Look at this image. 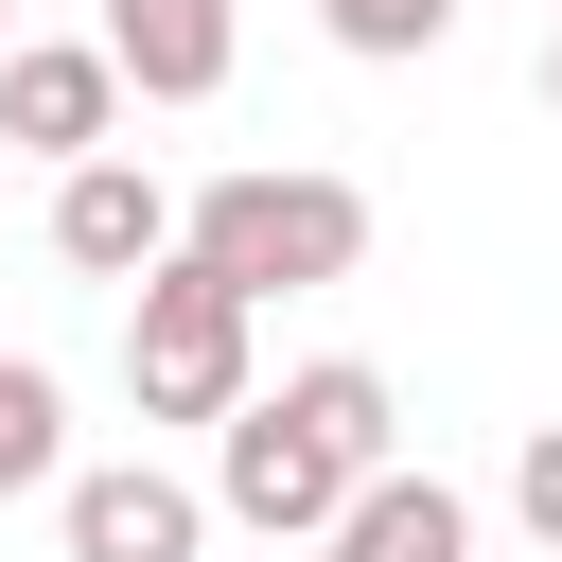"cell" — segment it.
<instances>
[{
    "mask_svg": "<svg viewBox=\"0 0 562 562\" xmlns=\"http://www.w3.org/2000/svg\"><path fill=\"white\" fill-rule=\"evenodd\" d=\"M211 439H228V457H211V509L263 527V544H316V527L386 474V369H369V351H316L299 386H246Z\"/></svg>",
    "mask_w": 562,
    "mask_h": 562,
    "instance_id": "cell-1",
    "label": "cell"
},
{
    "mask_svg": "<svg viewBox=\"0 0 562 562\" xmlns=\"http://www.w3.org/2000/svg\"><path fill=\"white\" fill-rule=\"evenodd\" d=\"M176 263H211L246 316H263V299H316V281L369 263V193L316 176V158H246V176H211V193L176 211Z\"/></svg>",
    "mask_w": 562,
    "mask_h": 562,
    "instance_id": "cell-2",
    "label": "cell"
},
{
    "mask_svg": "<svg viewBox=\"0 0 562 562\" xmlns=\"http://www.w3.org/2000/svg\"><path fill=\"white\" fill-rule=\"evenodd\" d=\"M123 404L140 422H228L246 404V299L211 263H176V246L123 281Z\"/></svg>",
    "mask_w": 562,
    "mask_h": 562,
    "instance_id": "cell-3",
    "label": "cell"
},
{
    "mask_svg": "<svg viewBox=\"0 0 562 562\" xmlns=\"http://www.w3.org/2000/svg\"><path fill=\"white\" fill-rule=\"evenodd\" d=\"M105 123H123V70L88 53V35H0V158H105Z\"/></svg>",
    "mask_w": 562,
    "mask_h": 562,
    "instance_id": "cell-4",
    "label": "cell"
},
{
    "mask_svg": "<svg viewBox=\"0 0 562 562\" xmlns=\"http://www.w3.org/2000/svg\"><path fill=\"white\" fill-rule=\"evenodd\" d=\"M53 509H70V562H193V544H211V492H193V474H158V457L53 474Z\"/></svg>",
    "mask_w": 562,
    "mask_h": 562,
    "instance_id": "cell-5",
    "label": "cell"
},
{
    "mask_svg": "<svg viewBox=\"0 0 562 562\" xmlns=\"http://www.w3.org/2000/svg\"><path fill=\"white\" fill-rule=\"evenodd\" d=\"M158 246H176V193H158L140 158H70V176H53V263H70V281H140Z\"/></svg>",
    "mask_w": 562,
    "mask_h": 562,
    "instance_id": "cell-6",
    "label": "cell"
},
{
    "mask_svg": "<svg viewBox=\"0 0 562 562\" xmlns=\"http://www.w3.org/2000/svg\"><path fill=\"white\" fill-rule=\"evenodd\" d=\"M140 105H211L228 88V53H246V18L228 0H105V35H88Z\"/></svg>",
    "mask_w": 562,
    "mask_h": 562,
    "instance_id": "cell-7",
    "label": "cell"
},
{
    "mask_svg": "<svg viewBox=\"0 0 562 562\" xmlns=\"http://www.w3.org/2000/svg\"><path fill=\"white\" fill-rule=\"evenodd\" d=\"M316 562H474V509H457L439 474H404V457H386V474L316 527Z\"/></svg>",
    "mask_w": 562,
    "mask_h": 562,
    "instance_id": "cell-8",
    "label": "cell"
},
{
    "mask_svg": "<svg viewBox=\"0 0 562 562\" xmlns=\"http://www.w3.org/2000/svg\"><path fill=\"white\" fill-rule=\"evenodd\" d=\"M53 474H70V386H53L35 351H0V509L53 492Z\"/></svg>",
    "mask_w": 562,
    "mask_h": 562,
    "instance_id": "cell-9",
    "label": "cell"
},
{
    "mask_svg": "<svg viewBox=\"0 0 562 562\" xmlns=\"http://www.w3.org/2000/svg\"><path fill=\"white\" fill-rule=\"evenodd\" d=\"M316 18H334V53H369V70H404V53L457 35V0H316Z\"/></svg>",
    "mask_w": 562,
    "mask_h": 562,
    "instance_id": "cell-10",
    "label": "cell"
},
{
    "mask_svg": "<svg viewBox=\"0 0 562 562\" xmlns=\"http://www.w3.org/2000/svg\"><path fill=\"white\" fill-rule=\"evenodd\" d=\"M509 509H527V544L562 562V422H527V457H509Z\"/></svg>",
    "mask_w": 562,
    "mask_h": 562,
    "instance_id": "cell-11",
    "label": "cell"
},
{
    "mask_svg": "<svg viewBox=\"0 0 562 562\" xmlns=\"http://www.w3.org/2000/svg\"><path fill=\"white\" fill-rule=\"evenodd\" d=\"M544 123H562V18H544Z\"/></svg>",
    "mask_w": 562,
    "mask_h": 562,
    "instance_id": "cell-12",
    "label": "cell"
},
{
    "mask_svg": "<svg viewBox=\"0 0 562 562\" xmlns=\"http://www.w3.org/2000/svg\"><path fill=\"white\" fill-rule=\"evenodd\" d=\"M544 18H562V0H544Z\"/></svg>",
    "mask_w": 562,
    "mask_h": 562,
    "instance_id": "cell-13",
    "label": "cell"
}]
</instances>
